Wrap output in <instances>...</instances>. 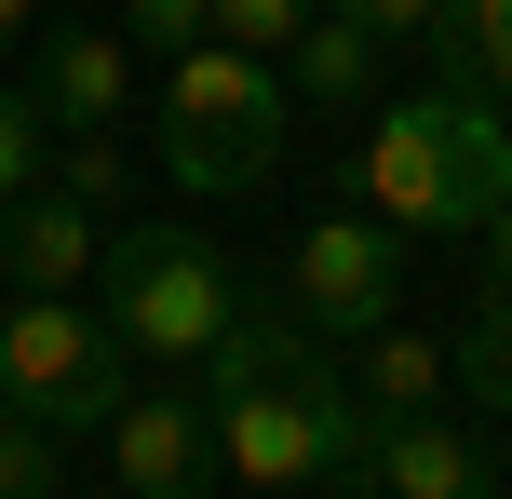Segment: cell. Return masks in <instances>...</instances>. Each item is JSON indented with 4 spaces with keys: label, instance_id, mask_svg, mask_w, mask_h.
<instances>
[{
    "label": "cell",
    "instance_id": "1",
    "mask_svg": "<svg viewBox=\"0 0 512 499\" xmlns=\"http://www.w3.org/2000/svg\"><path fill=\"white\" fill-rule=\"evenodd\" d=\"M203 392H216V473L283 499V486H351L364 473V392L324 365V338H310L297 311H256L203 351Z\"/></svg>",
    "mask_w": 512,
    "mask_h": 499
},
{
    "label": "cell",
    "instance_id": "2",
    "mask_svg": "<svg viewBox=\"0 0 512 499\" xmlns=\"http://www.w3.org/2000/svg\"><path fill=\"white\" fill-rule=\"evenodd\" d=\"M351 189H364V216H391L405 243H445V230H472V216L512 189V135H499L486 95L432 81V95L378 108V135H364Z\"/></svg>",
    "mask_w": 512,
    "mask_h": 499
},
{
    "label": "cell",
    "instance_id": "3",
    "mask_svg": "<svg viewBox=\"0 0 512 499\" xmlns=\"http://www.w3.org/2000/svg\"><path fill=\"white\" fill-rule=\"evenodd\" d=\"M162 162H176V189H216V203H243L256 176L283 162V54H243V41H189V54H162Z\"/></svg>",
    "mask_w": 512,
    "mask_h": 499
},
{
    "label": "cell",
    "instance_id": "4",
    "mask_svg": "<svg viewBox=\"0 0 512 499\" xmlns=\"http://www.w3.org/2000/svg\"><path fill=\"white\" fill-rule=\"evenodd\" d=\"M95 270H108V338H122L135 365H203L243 324V297H256L203 230H108Z\"/></svg>",
    "mask_w": 512,
    "mask_h": 499
},
{
    "label": "cell",
    "instance_id": "5",
    "mask_svg": "<svg viewBox=\"0 0 512 499\" xmlns=\"http://www.w3.org/2000/svg\"><path fill=\"white\" fill-rule=\"evenodd\" d=\"M122 392H135V351L108 338V311H81V297H14L0 311V405H27L54 432H95Z\"/></svg>",
    "mask_w": 512,
    "mask_h": 499
},
{
    "label": "cell",
    "instance_id": "6",
    "mask_svg": "<svg viewBox=\"0 0 512 499\" xmlns=\"http://www.w3.org/2000/svg\"><path fill=\"white\" fill-rule=\"evenodd\" d=\"M95 473L122 499H203L216 486V392H203V365L135 378V392L95 419Z\"/></svg>",
    "mask_w": 512,
    "mask_h": 499
},
{
    "label": "cell",
    "instance_id": "7",
    "mask_svg": "<svg viewBox=\"0 0 512 499\" xmlns=\"http://www.w3.org/2000/svg\"><path fill=\"white\" fill-rule=\"evenodd\" d=\"M405 257L418 243L391 230V216H310L297 257H283V311H297L310 338H364V324H391V297H405Z\"/></svg>",
    "mask_w": 512,
    "mask_h": 499
},
{
    "label": "cell",
    "instance_id": "8",
    "mask_svg": "<svg viewBox=\"0 0 512 499\" xmlns=\"http://www.w3.org/2000/svg\"><path fill=\"white\" fill-rule=\"evenodd\" d=\"M351 486H378V499H472V486H499V459L472 446L445 405H405V419L364 432V473Z\"/></svg>",
    "mask_w": 512,
    "mask_h": 499
},
{
    "label": "cell",
    "instance_id": "9",
    "mask_svg": "<svg viewBox=\"0 0 512 499\" xmlns=\"http://www.w3.org/2000/svg\"><path fill=\"white\" fill-rule=\"evenodd\" d=\"M95 203H81V189H14V203H0V284L14 297H68V284H95Z\"/></svg>",
    "mask_w": 512,
    "mask_h": 499
},
{
    "label": "cell",
    "instance_id": "10",
    "mask_svg": "<svg viewBox=\"0 0 512 499\" xmlns=\"http://www.w3.org/2000/svg\"><path fill=\"white\" fill-rule=\"evenodd\" d=\"M27 108H41L54 135H108L135 108V41H108V27H54L41 54H27Z\"/></svg>",
    "mask_w": 512,
    "mask_h": 499
},
{
    "label": "cell",
    "instance_id": "11",
    "mask_svg": "<svg viewBox=\"0 0 512 499\" xmlns=\"http://www.w3.org/2000/svg\"><path fill=\"white\" fill-rule=\"evenodd\" d=\"M378 68H391V41H378L364 14H337V0L283 41V95H310V108H364V95H378Z\"/></svg>",
    "mask_w": 512,
    "mask_h": 499
},
{
    "label": "cell",
    "instance_id": "12",
    "mask_svg": "<svg viewBox=\"0 0 512 499\" xmlns=\"http://www.w3.org/2000/svg\"><path fill=\"white\" fill-rule=\"evenodd\" d=\"M351 392H364V419L445 405V392H459V351H432L418 324H364V338H351Z\"/></svg>",
    "mask_w": 512,
    "mask_h": 499
},
{
    "label": "cell",
    "instance_id": "13",
    "mask_svg": "<svg viewBox=\"0 0 512 499\" xmlns=\"http://www.w3.org/2000/svg\"><path fill=\"white\" fill-rule=\"evenodd\" d=\"M432 68L459 81V95L512 108V0H445L432 14Z\"/></svg>",
    "mask_w": 512,
    "mask_h": 499
},
{
    "label": "cell",
    "instance_id": "14",
    "mask_svg": "<svg viewBox=\"0 0 512 499\" xmlns=\"http://www.w3.org/2000/svg\"><path fill=\"white\" fill-rule=\"evenodd\" d=\"M459 392L486 405V419H512V284L472 297V324H459Z\"/></svg>",
    "mask_w": 512,
    "mask_h": 499
},
{
    "label": "cell",
    "instance_id": "15",
    "mask_svg": "<svg viewBox=\"0 0 512 499\" xmlns=\"http://www.w3.org/2000/svg\"><path fill=\"white\" fill-rule=\"evenodd\" d=\"M54 486H68V432L0 405V499H54Z\"/></svg>",
    "mask_w": 512,
    "mask_h": 499
},
{
    "label": "cell",
    "instance_id": "16",
    "mask_svg": "<svg viewBox=\"0 0 512 499\" xmlns=\"http://www.w3.org/2000/svg\"><path fill=\"white\" fill-rule=\"evenodd\" d=\"M41 135H54V122H41V108H27V81H0V203L54 176V149H41Z\"/></svg>",
    "mask_w": 512,
    "mask_h": 499
},
{
    "label": "cell",
    "instance_id": "17",
    "mask_svg": "<svg viewBox=\"0 0 512 499\" xmlns=\"http://www.w3.org/2000/svg\"><path fill=\"white\" fill-rule=\"evenodd\" d=\"M203 27H216V0H122V41L149 54V68H162V54H189Z\"/></svg>",
    "mask_w": 512,
    "mask_h": 499
},
{
    "label": "cell",
    "instance_id": "18",
    "mask_svg": "<svg viewBox=\"0 0 512 499\" xmlns=\"http://www.w3.org/2000/svg\"><path fill=\"white\" fill-rule=\"evenodd\" d=\"M310 14H324V0H216V41H243V54H283Z\"/></svg>",
    "mask_w": 512,
    "mask_h": 499
},
{
    "label": "cell",
    "instance_id": "19",
    "mask_svg": "<svg viewBox=\"0 0 512 499\" xmlns=\"http://www.w3.org/2000/svg\"><path fill=\"white\" fill-rule=\"evenodd\" d=\"M54 189H81V203H108V189H122V122H108V135H68V162H54Z\"/></svg>",
    "mask_w": 512,
    "mask_h": 499
},
{
    "label": "cell",
    "instance_id": "20",
    "mask_svg": "<svg viewBox=\"0 0 512 499\" xmlns=\"http://www.w3.org/2000/svg\"><path fill=\"white\" fill-rule=\"evenodd\" d=\"M337 14H364L378 41H432V14H445V0H337Z\"/></svg>",
    "mask_w": 512,
    "mask_h": 499
},
{
    "label": "cell",
    "instance_id": "21",
    "mask_svg": "<svg viewBox=\"0 0 512 499\" xmlns=\"http://www.w3.org/2000/svg\"><path fill=\"white\" fill-rule=\"evenodd\" d=\"M472 243H486V284H512V189H499L486 216H472Z\"/></svg>",
    "mask_w": 512,
    "mask_h": 499
},
{
    "label": "cell",
    "instance_id": "22",
    "mask_svg": "<svg viewBox=\"0 0 512 499\" xmlns=\"http://www.w3.org/2000/svg\"><path fill=\"white\" fill-rule=\"evenodd\" d=\"M27 27H41V0H0V54H14V41H27Z\"/></svg>",
    "mask_w": 512,
    "mask_h": 499
},
{
    "label": "cell",
    "instance_id": "23",
    "mask_svg": "<svg viewBox=\"0 0 512 499\" xmlns=\"http://www.w3.org/2000/svg\"><path fill=\"white\" fill-rule=\"evenodd\" d=\"M499 486H512V459H499Z\"/></svg>",
    "mask_w": 512,
    "mask_h": 499
}]
</instances>
